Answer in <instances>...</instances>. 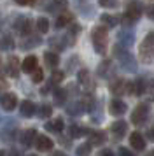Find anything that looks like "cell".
<instances>
[{"label": "cell", "mask_w": 154, "mask_h": 156, "mask_svg": "<svg viewBox=\"0 0 154 156\" xmlns=\"http://www.w3.org/2000/svg\"><path fill=\"white\" fill-rule=\"evenodd\" d=\"M79 83H81L82 86H89V83H91L89 72H88V70H81V72H79Z\"/></svg>", "instance_id": "obj_25"}, {"label": "cell", "mask_w": 154, "mask_h": 156, "mask_svg": "<svg viewBox=\"0 0 154 156\" xmlns=\"http://www.w3.org/2000/svg\"><path fill=\"white\" fill-rule=\"evenodd\" d=\"M130 144H131L133 149H137V151H144L145 149V139H144V135L140 133V132H133L130 135Z\"/></svg>", "instance_id": "obj_6"}, {"label": "cell", "mask_w": 154, "mask_h": 156, "mask_svg": "<svg viewBox=\"0 0 154 156\" xmlns=\"http://www.w3.org/2000/svg\"><path fill=\"white\" fill-rule=\"evenodd\" d=\"M100 5H103V7H116L117 2H100Z\"/></svg>", "instance_id": "obj_33"}, {"label": "cell", "mask_w": 154, "mask_h": 156, "mask_svg": "<svg viewBox=\"0 0 154 156\" xmlns=\"http://www.w3.org/2000/svg\"><path fill=\"white\" fill-rule=\"evenodd\" d=\"M68 133H70V137H72V139H77L79 135L84 133V130H81L77 125H72V126H70V130H68Z\"/></svg>", "instance_id": "obj_28"}, {"label": "cell", "mask_w": 154, "mask_h": 156, "mask_svg": "<svg viewBox=\"0 0 154 156\" xmlns=\"http://www.w3.org/2000/svg\"><path fill=\"white\" fill-rule=\"evenodd\" d=\"M147 137L151 139V140H154V125L151 128H149V132H147Z\"/></svg>", "instance_id": "obj_35"}, {"label": "cell", "mask_w": 154, "mask_h": 156, "mask_svg": "<svg viewBox=\"0 0 154 156\" xmlns=\"http://www.w3.org/2000/svg\"><path fill=\"white\" fill-rule=\"evenodd\" d=\"M53 114V109H51V105L49 104H42L40 105V111H39V116L40 118H49Z\"/></svg>", "instance_id": "obj_26"}, {"label": "cell", "mask_w": 154, "mask_h": 156, "mask_svg": "<svg viewBox=\"0 0 154 156\" xmlns=\"http://www.w3.org/2000/svg\"><path fill=\"white\" fill-rule=\"evenodd\" d=\"M152 154H154V151H152Z\"/></svg>", "instance_id": "obj_39"}, {"label": "cell", "mask_w": 154, "mask_h": 156, "mask_svg": "<svg viewBox=\"0 0 154 156\" xmlns=\"http://www.w3.org/2000/svg\"><path fill=\"white\" fill-rule=\"evenodd\" d=\"M110 91L114 93V95H123L124 91H128V83L126 81H123V79H116V81H112L110 84Z\"/></svg>", "instance_id": "obj_13"}, {"label": "cell", "mask_w": 154, "mask_h": 156, "mask_svg": "<svg viewBox=\"0 0 154 156\" xmlns=\"http://www.w3.org/2000/svg\"><path fill=\"white\" fill-rule=\"evenodd\" d=\"M100 21L103 23V27L107 25V27H116V23H117V20L114 18V16H109V14H103L102 18H100Z\"/></svg>", "instance_id": "obj_24"}, {"label": "cell", "mask_w": 154, "mask_h": 156, "mask_svg": "<svg viewBox=\"0 0 154 156\" xmlns=\"http://www.w3.org/2000/svg\"><path fill=\"white\" fill-rule=\"evenodd\" d=\"M14 44H12V39L7 35V37H4V41H2V48H5V49H11Z\"/></svg>", "instance_id": "obj_30"}, {"label": "cell", "mask_w": 154, "mask_h": 156, "mask_svg": "<svg viewBox=\"0 0 154 156\" xmlns=\"http://www.w3.org/2000/svg\"><path fill=\"white\" fill-rule=\"evenodd\" d=\"M0 156H5V153H4V151H0Z\"/></svg>", "instance_id": "obj_38"}, {"label": "cell", "mask_w": 154, "mask_h": 156, "mask_svg": "<svg viewBox=\"0 0 154 156\" xmlns=\"http://www.w3.org/2000/svg\"><path fill=\"white\" fill-rule=\"evenodd\" d=\"M63 77H65V76H63V72H58V70H54L53 72V76H51V84H60V83H61L63 81Z\"/></svg>", "instance_id": "obj_27"}, {"label": "cell", "mask_w": 154, "mask_h": 156, "mask_svg": "<svg viewBox=\"0 0 154 156\" xmlns=\"http://www.w3.org/2000/svg\"><path fill=\"white\" fill-rule=\"evenodd\" d=\"M91 41H93V48L98 55H105L107 53V44H109V32L107 27L98 25L96 28L91 32Z\"/></svg>", "instance_id": "obj_1"}, {"label": "cell", "mask_w": 154, "mask_h": 156, "mask_svg": "<svg viewBox=\"0 0 154 156\" xmlns=\"http://www.w3.org/2000/svg\"><path fill=\"white\" fill-rule=\"evenodd\" d=\"M46 128H47L49 132H54V133H60L63 130V119L61 118H56V119L49 121L47 125H46Z\"/></svg>", "instance_id": "obj_19"}, {"label": "cell", "mask_w": 154, "mask_h": 156, "mask_svg": "<svg viewBox=\"0 0 154 156\" xmlns=\"http://www.w3.org/2000/svg\"><path fill=\"white\" fill-rule=\"evenodd\" d=\"M72 20H74V16L70 14V12H61V14L56 18V28H65V27H68L70 23H72Z\"/></svg>", "instance_id": "obj_15"}, {"label": "cell", "mask_w": 154, "mask_h": 156, "mask_svg": "<svg viewBox=\"0 0 154 156\" xmlns=\"http://www.w3.org/2000/svg\"><path fill=\"white\" fill-rule=\"evenodd\" d=\"M19 109H21V114H23L25 118H32V116L35 114V109H37V107H35L33 102L25 100V102H21V107H19Z\"/></svg>", "instance_id": "obj_17"}, {"label": "cell", "mask_w": 154, "mask_h": 156, "mask_svg": "<svg viewBox=\"0 0 154 156\" xmlns=\"http://www.w3.org/2000/svg\"><path fill=\"white\" fill-rule=\"evenodd\" d=\"M147 16H149L151 20H154V4H151V5L147 7Z\"/></svg>", "instance_id": "obj_32"}, {"label": "cell", "mask_w": 154, "mask_h": 156, "mask_svg": "<svg viewBox=\"0 0 154 156\" xmlns=\"http://www.w3.org/2000/svg\"><path fill=\"white\" fill-rule=\"evenodd\" d=\"M32 77H33V83H42V79H44V72H42V69H37V70L32 74Z\"/></svg>", "instance_id": "obj_29"}, {"label": "cell", "mask_w": 154, "mask_h": 156, "mask_svg": "<svg viewBox=\"0 0 154 156\" xmlns=\"http://www.w3.org/2000/svg\"><path fill=\"white\" fill-rule=\"evenodd\" d=\"M7 74L11 77H16L18 76V58L16 56H11L7 60Z\"/></svg>", "instance_id": "obj_18"}, {"label": "cell", "mask_w": 154, "mask_h": 156, "mask_svg": "<svg viewBox=\"0 0 154 156\" xmlns=\"http://www.w3.org/2000/svg\"><path fill=\"white\" fill-rule=\"evenodd\" d=\"M35 139H37V132H35L33 128L25 130V132H23V135H21V144H23L25 147H30V146L35 142Z\"/></svg>", "instance_id": "obj_14"}, {"label": "cell", "mask_w": 154, "mask_h": 156, "mask_svg": "<svg viewBox=\"0 0 154 156\" xmlns=\"http://www.w3.org/2000/svg\"><path fill=\"white\" fill-rule=\"evenodd\" d=\"M140 60L144 63H151L154 60V32H149L140 44Z\"/></svg>", "instance_id": "obj_2"}, {"label": "cell", "mask_w": 154, "mask_h": 156, "mask_svg": "<svg viewBox=\"0 0 154 156\" xmlns=\"http://www.w3.org/2000/svg\"><path fill=\"white\" fill-rule=\"evenodd\" d=\"M110 132L116 139H123L126 135V132H128V123H124V121H116L110 126Z\"/></svg>", "instance_id": "obj_9"}, {"label": "cell", "mask_w": 154, "mask_h": 156, "mask_svg": "<svg viewBox=\"0 0 154 156\" xmlns=\"http://www.w3.org/2000/svg\"><path fill=\"white\" fill-rule=\"evenodd\" d=\"M128 91L131 93V95H135V97L142 95V93L145 91V81L144 79H135L133 83L128 84Z\"/></svg>", "instance_id": "obj_11"}, {"label": "cell", "mask_w": 154, "mask_h": 156, "mask_svg": "<svg viewBox=\"0 0 154 156\" xmlns=\"http://www.w3.org/2000/svg\"><path fill=\"white\" fill-rule=\"evenodd\" d=\"M65 100H67V91H65L63 88H58V90L54 91V102L58 104V105H63Z\"/></svg>", "instance_id": "obj_21"}, {"label": "cell", "mask_w": 154, "mask_h": 156, "mask_svg": "<svg viewBox=\"0 0 154 156\" xmlns=\"http://www.w3.org/2000/svg\"><path fill=\"white\" fill-rule=\"evenodd\" d=\"M37 30L40 32V34H46L49 30V20L47 18H39L37 20Z\"/></svg>", "instance_id": "obj_22"}, {"label": "cell", "mask_w": 154, "mask_h": 156, "mask_svg": "<svg viewBox=\"0 0 154 156\" xmlns=\"http://www.w3.org/2000/svg\"><path fill=\"white\" fill-rule=\"evenodd\" d=\"M35 146H37L39 151H51L54 144H53V140H51L49 137H46V135H37V139H35Z\"/></svg>", "instance_id": "obj_12"}, {"label": "cell", "mask_w": 154, "mask_h": 156, "mask_svg": "<svg viewBox=\"0 0 154 156\" xmlns=\"http://www.w3.org/2000/svg\"><path fill=\"white\" fill-rule=\"evenodd\" d=\"M147 118H149V104H145V102L138 104L131 112V123L133 125H142L147 121Z\"/></svg>", "instance_id": "obj_4"}, {"label": "cell", "mask_w": 154, "mask_h": 156, "mask_svg": "<svg viewBox=\"0 0 154 156\" xmlns=\"http://www.w3.org/2000/svg\"><path fill=\"white\" fill-rule=\"evenodd\" d=\"M9 156H19V153H18V151H11V154Z\"/></svg>", "instance_id": "obj_37"}, {"label": "cell", "mask_w": 154, "mask_h": 156, "mask_svg": "<svg viewBox=\"0 0 154 156\" xmlns=\"http://www.w3.org/2000/svg\"><path fill=\"white\" fill-rule=\"evenodd\" d=\"M51 156H67V154H65V153H53Z\"/></svg>", "instance_id": "obj_36"}, {"label": "cell", "mask_w": 154, "mask_h": 156, "mask_svg": "<svg viewBox=\"0 0 154 156\" xmlns=\"http://www.w3.org/2000/svg\"><path fill=\"white\" fill-rule=\"evenodd\" d=\"M14 28L18 30L21 35H28V34L32 32V20H28V18H19L18 21L14 23Z\"/></svg>", "instance_id": "obj_8"}, {"label": "cell", "mask_w": 154, "mask_h": 156, "mask_svg": "<svg viewBox=\"0 0 154 156\" xmlns=\"http://www.w3.org/2000/svg\"><path fill=\"white\" fill-rule=\"evenodd\" d=\"M21 69H23V72H25V74H33V72L39 69V65H37V58H35L33 55L26 56L25 60H23V65H21Z\"/></svg>", "instance_id": "obj_10"}, {"label": "cell", "mask_w": 154, "mask_h": 156, "mask_svg": "<svg viewBox=\"0 0 154 156\" xmlns=\"http://www.w3.org/2000/svg\"><path fill=\"white\" fill-rule=\"evenodd\" d=\"M75 153H77V156H89L91 144H89V142H88V144H81V146L75 149Z\"/></svg>", "instance_id": "obj_23"}, {"label": "cell", "mask_w": 154, "mask_h": 156, "mask_svg": "<svg viewBox=\"0 0 154 156\" xmlns=\"http://www.w3.org/2000/svg\"><path fill=\"white\" fill-rule=\"evenodd\" d=\"M140 16H142V5L137 4V2L128 4L126 12H124V16H123V25H124V27H130V25H133L135 21H138Z\"/></svg>", "instance_id": "obj_3"}, {"label": "cell", "mask_w": 154, "mask_h": 156, "mask_svg": "<svg viewBox=\"0 0 154 156\" xmlns=\"http://www.w3.org/2000/svg\"><path fill=\"white\" fill-rule=\"evenodd\" d=\"M89 135H91V146L93 144H103L105 142V132H98V130H95V132H89Z\"/></svg>", "instance_id": "obj_20"}, {"label": "cell", "mask_w": 154, "mask_h": 156, "mask_svg": "<svg viewBox=\"0 0 154 156\" xmlns=\"http://www.w3.org/2000/svg\"><path fill=\"white\" fill-rule=\"evenodd\" d=\"M0 104H2V109L4 111H12V109H16L18 98H16V95H12V93H5V95H2Z\"/></svg>", "instance_id": "obj_7"}, {"label": "cell", "mask_w": 154, "mask_h": 156, "mask_svg": "<svg viewBox=\"0 0 154 156\" xmlns=\"http://www.w3.org/2000/svg\"><path fill=\"white\" fill-rule=\"evenodd\" d=\"M44 63L47 65L49 69H56L58 63H60V56H58V53H53V51H49L44 55Z\"/></svg>", "instance_id": "obj_16"}, {"label": "cell", "mask_w": 154, "mask_h": 156, "mask_svg": "<svg viewBox=\"0 0 154 156\" xmlns=\"http://www.w3.org/2000/svg\"><path fill=\"white\" fill-rule=\"evenodd\" d=\"M119 156H135V154H133V153H130L126 147H121V149H119Z\"/></svg>", "instance_id": "obj_31"}, {"label": "cell", "mask_w": 154, "mask_h": 156, "mask_svg": "<svg viewBox=\"0 0 154 156\" xmlns=\"http://www.w3.org/2000/svg\"><path fill=\"white\" fill-rule=\"evenodd\" d=\"M100 156H114L110 149H103V151H100Z\"/></svg>", "instance_id": "obj_34"}, {"label": "cell", "mask_w": 154, "mask_h": 156, "mask_svg": "<svg viewBox=\"0 0 154 156\" xmlns=\"http://www.w3.org/2000/svg\"><path fill=\"white\" fill-rule=\"evenodd\" d=\"M126 111H128L126 104L123 102V100H119V98H114L110 104H109V112H110L112 116H123Z\"/></svg>", "instance_id": "obj_5"}]
</instances>
